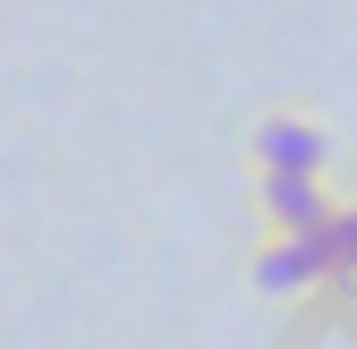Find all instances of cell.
I'll return each instance as SVG.
<instances>
[{
    "mask_svg": "<svg viewBox=\"0 0 357 349\" xmlns=\"http://www.w3.org/2000/svg\"><path fill=\"white\" fill-rule=\"evenodd\" d=\"M238 162H247V170H332V162H340V145H332V128H324L315 111L273 103V111H255V119H247Z\"/></svg>",
    "mask_w": 357,
    "mask_h": 349,
    "instance_id": "6da1fadb",
    "label": "cell"
},
{
    "mask_svg": "<svg viewBox=\"0 0 357 349\" xmlns=\"http://www.w3.org/2000/svg\"><path fill=\"white\" fill-rule=\"evenodd\" d=\"M247 281H255L264 307H306V298L324 290V247H315V230H255Z\"/></svg>",
    "mask_w": 357,
    "mask_h": 349,
    "instance_id": "7a4b0ae2",
    "label": "cell"
},
{
    "mask_svg": "<svg viewBox=\"0 0 357 349\" xmlns=\"http://www.w3.org/2000/svg\"><path fill=\"white\" fill-rule=\"evenodd\" d=\"M332 205H340V179H332V170H247L255 230H315Z\"/></svg>",
    "mask_w": 357,
    "mask_h": 349,
    "instance_id": "3957f363",
    "label": "cell"
},
{
    "mask_svg": "<svg viewBox=\"0 0 357 349\" xmlns=\"http://www.w3.org/2000/svg\"><path fill=\"white\" fill-rule=\"evenodd\" d=\"M315 247H324V290H357V196L340 188V205L315 222Z\"/></svg>",
    "mask_w": 357,
    "mask_h": 349,
    "instance_id": "277c9868",
    "label": "cell"
}]
</instances>
